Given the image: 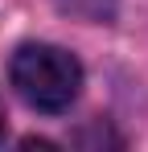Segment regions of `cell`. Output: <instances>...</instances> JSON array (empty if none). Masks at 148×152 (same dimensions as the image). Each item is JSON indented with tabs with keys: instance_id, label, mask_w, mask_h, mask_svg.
Masks as SVG:
<instances>
[{
	"instance_id": "obj_1",
	"label": "cell",
	"mask_w": 148,
	"mask_h": 152,
	"mask_svg": "<svg viewBox=\"0 0 148 152\" xmlns=\"http://www.w3.org/2000/svg\"><path fill=\"white\" fill-rule=\"evenodd\" d=\"M8 82L33 111L62 115L74 107L78 91H82V62L62 45L25 41L8 58Z\"/></svg>"
},
{
	"instance_id": "obj_2",
	"label": "cell",
	"mask_w": 148,
	"mask_h": 152,
	"mask_svg": "<svg viewBox=\"0 0 148 152\" xmlns=\"http://www.w3.org/2000/svg\"><path fill=\"white\" fill-rule=\"evenodd\" d=\"M53 4H58V12L86 21V25H111L119 17V0H53Z\"/></svg>"
},
{
	"instance_id": "obj_3",
	"label": "cell",
	"mask_w": 148,
	"mask_h": 152,
	"mask_svg": "<svg viewBox=\"0 0 148 152\" xmlns=\"http://www.w3.org/2000/svg\"><path fill=\"white\" fill-rule=\"evenodd\" d=\"M4 127H8V119H4V103H0V140H4Z\"/></svg>"
}]
</instances>
